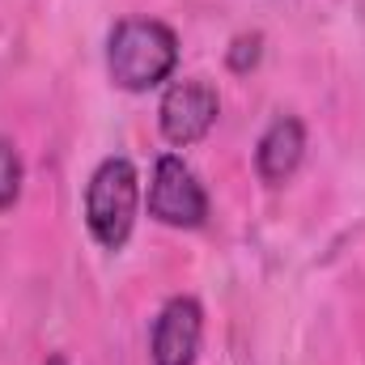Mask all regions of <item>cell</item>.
Listing matches in <instances>:
<instances>
[{"label": "cell", "mask_w": 365, "mask_h": 365, "mask_svg": "<svg viewBox=\"0 0 365 365\" xmlns=\"http://www.w3.org/2000/svg\"><path fill=\"white\" fill-rule=\"evenodd\" d=\"M179 64V38L166 21L153 17H128L110 30L106 43V73L119 90L145 93L162 86Z\"/></svg>", "instance_id": "1"}, {"label": "cell", "mask_w": 365, "mask_h": 365, "mask_svg": "<svg viewBox=\"0 0 365 365\" xmlns=\"http://www.w3.org/2000/svg\"><path fill=\"white\" fill-rule=\"evenodd\" d=\"M136 204H140L136 166L128 158L98 162V170L90 175V187H86V225H90V234L106 251H119L132 238Z\"/></svg>", "instance_id": "2"}, {"label": "cell", "mask_w": 365, "mask_h": 365, "mask_svg": "<svg viewBox=\"0 0 365 365\" xmlns=\"http://www.w3.org/2000/svg\"><path fill=\"white\" fill-rule=\"evenodd\" d=\"M149 217L162 225H175V230H200L208 221V195H204L200 179L191 175V166L175 153H162L153 166Z\"/></svg>", "instance_id": "3"}, {"label": "cell", "mask_w": 365, "mask_h": 365, "mask_svg": "<svg viewBox=\"0 0 365 365\" xmlns=\"http://www.w3.org/2000/svg\"><path fill=\"white\" fill-rule=\"evenodd\" d=\"M217 115H221V98H217V90H212L208 81H200V77L175 81V86L166 90V98H162V106H158L162 136H166L170 145H179V149L204 140V136L212 132Z\"/></svg>", "instance_id": "4"}, {"label": "cell", "mask_w": 365, "mask_h": 365, "mask_svg": "<svg viewBox=\"0 0 365 365\" xmlns=\"http://www.w3.org/2000/svg\"><path fill=\"white\" fill-rule=\"evenodd\" d=\"M204 340V310L195 297H170L153 323V365H195Z\"/></svg>", "instance_id": "5"}, {"label": "cell", "mask_w": 365, "mask_h": 365, "mask_svg": "<svg viewBox=\"0 0 365 365\" xmlns=\"http://www.w3.org/2000/svg\"><path fill=\"white\" fill-rule=\"evenodd\" d=\"M302 153H306V123L297 115H276L255 145V170L264 182H284L302 166Z\"/></svg>", "instance_id": "6"}, {"label": "cell", "mask_w": 365, "mask_h": 365, "mask_svg": "<svg viewBox=\"0 0 365 365\" xmlns=\"http://www.w3.org/2000/svg\"><path fill=\"white\" fill-rule=\"evenodd\" d=\"M21 175H26V170H21L17 149H13L9 140H0V212L17 204V195H21Z\"/></svg>", "instance_id": "7"}, {"label": "cell", "mask_w": 365, "mask_h": 365, "mask_svg": "<svg viewBox=\"0 0 365 365\" xmlns=\"http://www.w3.org/2000/svg\"><path fill=\"white\" fill-rule=\"evenodd\" d=\"M259 47H264V38L259 34H242V38H234V47H230V68L234 73H251L255 64H259Z\"/></svg>", "instance_id": "8"}, {"label": "cell", "mask_w": 365, "mask_h": 365, "mask_svg": "<svg viewBox=\"0 0 365 365\" xmlns=\"http://www.w3.org/2000/svg\"><path fill=\"white\" fill-rule=\"evenodd\" d=\"M47 365H68V357H60V353H56V357H47Z\"/></svg>", "instance_id": "9"}]
</instances>
